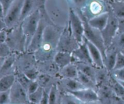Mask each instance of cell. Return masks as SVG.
<instances>
[{
    "mask_svg": "<svg viewBox=\"0 0 124 104\" xmlns=\"http://www.w3.org/2000/svg\"><path fill=\"white\" fill-rule=\"evenodd\" d=\"M109 16H110V10L108 12L101 13L96 16H94V18L88 20L87 22L93 28L102 31L107 24Z\"/></svg>",
    "mask_w": 124,
    "mask_h": 104,
    "instance_id": "ac0fdd59",
    "label": "cell"
},
{
    "mask_svg": "<svg viewBox=\"0 0 124 104\" xmlns=\"http://www.w3.org/2000/svg\"><path fill=\"white\" fill-rule=\"evenodd\" d=\"M24 1L15 0L12 4L4 17L1 18V29L10 30L21 24L20 19Z\"/></svg>",
    "mask_w": 124,
    "mask_h": 104,
    "instance_id": "3957f363",
    "label": "cell"
},
{
    "mask_svg": "<svg viewBox=\"0 0 124 104\" xmlns=\"http://www.w3.org/2000/svg\"><path fill=\"white\" fill-rule=\"evenodd\" d=\"M15 0H0L1 7V18H4L6 15L7 10L9 8L10 6L12 5Z\"/></svg>",
    "mask_w": 124,
    "mask_h": 104,
    "instance_id": "e575fe53",
    "label": "cell"
},
{
    "mask_svg": "<svg viewBox=\"0 0 124 104\" xmlns=\"http://www.w3.org/2000/svg\"><path fill=\"white\" fill-rule=\"evenodd\" d=\"M26 104H35V103H33V102H30L29 100V102H28Z\"/></svg>",
    "mask_w": 124,
    "mask_h": 104,
    "instance_id": "bcb514c9",
    "label": "cell"
},
{
    "mask_svg": "<svg viewBox=\"0 0 124 104\" xmlns=\"http://www.w3.org/2000/svg\"><path fill=\"white\" fill-rule=\"evenodd\" d=\"M110 10L109 4L101 0H89L85 7L78 14L84 21H88L94 16Z\"/></svg>",
    "mask_w": 124,
    "mask_h": 104,
    "instance_id": "5b68a950",
    "label": "cell"
},
{
    "mask_svg": "<svg viewBox=\"0 0 124 104\" xmlns=\"http://www.w3.org/2000/svg\"><path fill=\"white\" fill-rule=\"evenodd\" d=\"M13 53L14 52L6 42L0 43V58H6Z\"/></svg>",
    "mask_w": 124,
    "mask_h": 104,
    "instance_id": "d6a6232c",
    "label": "cell"
},
{
    "mask_svg": "<svg viewBox=\"0 0 124 104\" xmlns=\"http://www.w3.org/2000/svg\"><path fill=\"white\" fill-rule=\"evenodd\" d=\"M79 45L71 31L70 25L63 29L59 39L58 52H65L72 53Z\"/></svg>",
    "mask_w": 124,
    "mask_h": 104,
    "instance_id": "ba28073f",
    "label": "cell"
},
{
    "mask_svg": "<svg viewBox=\"0 0 124 104\" xmlns=\"http://www.w3.org/2000/svg\"><path fill=\"white\" fill-rule=\"evenodd\" d=\"M41 8L28 16L21 22L22 30L25 38V52L38 28L42 16Z\"/></svg>",
    "mask_w": 124,
    "mask_h": 104,
    "instance_id": "277c9868",
    "label": "cell"
},
{
    "mask_svg": "<svg viewBox=\"0 0 124 104\" xmlns=\"http://www.w3.org/2000/svg\"><path fill=\"white\" fill-rule=\"evenodd\" d=\"M43 0H25L21 16V22L28 16L40 9L43 6Z\"/></svg>",
    "mask_w": 124,
    "mask_h": 104,
    "instance_id": "9a60e30c",
    "label": "cell"
},
{
    "mask_svg": "<svg viewBox=\"0 0 124 104\" xmlns=\"http://www.w3.org/2000/svg\"><path fill=\"white\" fill-rule=\"evenodd\" d=\"M67 93L73 95L84 104L93 102L99 100V96L98 92L96 89L92 88H85L79 90L67 92Z\"/></svg>",
    "mask_w": 124,
    "mask_h": 104,
    "instance_id": "4fadbf2b",
    "label": "cell"
},
{
    "mask_svg": "<svg viewBox=\"0 0 124 104\" xmlns=\"http://www.w3.org/2000/svg\"><path fill=\"white\" fill-rule=\"evenodd\" d=\"M117 80V79H116ZM117 81H118L120 83H121V85H122V86H123V87L124 88V81H118V80H117Z\"/></svg>",
    "mask_w": 124,
    "mask_h": 104,
    "instance_id": "ee69618b",
    "label": "cell"
},
{
    "mask_svg": "<svg viewBox=\"0 0 124 104\" xmlns=\"http://www.w3.org/2000/svg\"><path fill=\"white\" fill-rule=\"evenodd\" d=\"M102 104V103L100 102V100L97 102H90V103H86V104Z\"/></svg>",
    "mask_w": 124,
    "mask_h": 104,
    "instance_id": "7bdbcfd3",
    "label": "cell"
},
{
    "mask_svg": "<svg viewBox=\"0 0 124 104\" xmlns=\"http://www.w3.org/2000/svg\"><path fill=\"white\" fill-rule=\"evenodd\" d=\"M77 79L86 88L96 89L98 87L96 83L92 79L79 70Z\"/></svg>",
    "mask_w": 124,
    "mask_h": 104,
    "instance_id": "484cf974",
    "label": "cell"
},
{
    "mask_svg": "<svg viewBox=\"0 0 124 104\" xmlns=\"http://www.w3.org/2000/svg\"><path fill=\"white\" fill-rule=\"evenodd\" d=\"M44 89L45 88L44 87L40 86L36 91L31 93V94H29L28 95V97H29V101L35 103L36 104H39V103L41 101V99L42 97Z\"/></svg>",
    "mask_w": 124,
    "mask_h": 104,
    "instance_id": "f546056e",
    "label": "cell"
},
{
    "mask_svg": "<svg viewBox=\"0 0 124 104\" xmlns=\"http://www.w3.org/2000/svg\"><path fill=\"white\" fill-rule=\"evenodd\" d=\"M61 82L65 89L64 92L74 91L86 88L77 79H62Z\"/></svg>",
    "mask_w": 124,
    "mask_h": 104,
    "instance_id": "7402d4cb",
    "label": "cell"
},
{
    "mask_svg": "<svg viewBox=\"0 0 124 104\" xmlns=\"http://www.w3.org/2000/svg\"><path fill=\"white\" fill-rule=\"evenodd\" d=\"M59 88L56 84H53L49 89L48 104H59L60 96L59 94Z\"/></svg>",
    "mask_w": 124,
    "mask_h": 104,
    "instance_id": "4316f807",
    "label": "cell"
},
{
    "mask_svg": "<svg viewBox=\"0 0 124 104\" xmlns=\"http://www.w3.org/2000/svg\"><path fill=\"white\" fill-rule=\"evenodd\" d=\"M63 29L50 23L45 28L40 48L33 53L36 61L45 62L53 60L58 52L59 39Z\"/></svg>",
    "mask_w": 124,
    "mask_h": 104,
    "instance_id": "6da1fadb",
    "label": "cell"
},
{
    "mask_svg": "<svg viewBox=\"0 0 124 104\" xmlns=\"http://www.w3.org/2000/svg\"><path fill=\"white\" fill-rule=\"evenodd\" d=\"M53 61L60 70L69 64L75 63L76 60L73 56L72 53L58 52L53 58Z\"/></svg>",
    "mask_w": 124,
    "mask_h": 104,
    "instance_id": "e0dca14e",
    "label": "cell"
},
{
    "mask_svg": "<svg viewBox=\"0 0 124 104\" xmlns=\"http://www.w3.org/2000/svg\"><path fill=\"white\" fill-rule=\"evenodd\" d=\"M23 73L26 75V76L29 79L32 81H37V79L39 77V76L38 71L35 67L29 69V70L24 71Z\"/></svg>",
    "mask_w": 124,
    "mask_h": 104,
    "instance_id": "d590c367",
    "label": "cell"
},
{
    "mask_svg": "<svg viewBox=\"0 0 124 104\" xmlns=\"http://www.w3.org/2000/svg\"><path fill=\"white\" fill-rule=\"evenodd\" d=\"M117 52L118 51L112 46H110L107 49L106 56L104 59V63L105 68L109 72H111L113 70L116 63Z\"/></svg>",
    "mask_w": 124,
    "mask_h": 104,
    "instance_id": "ffe728a7",
    "label": "cell"
},
{
    "mask_svg": "<svg viewBox=\"0 0 124 104\" xmlns=\"http://www.w3.org/2000/svg\"><path fill=\"white\" fill-rule=\"evenodd\" d=\"M108 4L110 10L116 18H124V1L111 0Z\"/></svg>",
    "mask_w": 124,
    "mask_h": 104,
    "instance_id": "cb8c5ba5",
    "label": "cell"
},
{
    "mask_svg": "<svg viewBox=\"0 0 124 104\" xmlns=\"http://www.w3.org/2000/svg\"><path fill=\"white\" fill-rule=\"evenodd\" d=\"M84 37L96 46L102 54L103 59L106 56L107 48L103 38L102 32L100 30L93 28L88 24L87 21H84Z\"/></svg>",
    "mask_w": 124,
    "mask_h": 104,
    "instance_id": "52a82bcc",
    "label": "cell"
},
{
    "mask_svg": "<svg viewBox=\"0 0 124 104\" xmlns=\"http://www.w3.org/2000/svg\"><path fill=\"white\" fill-rule=\"evenodd\" d=\"M10 90L0 92V104H10Z\"/></svg>",
    "mask_w": 124,
    "mask_h": 104,
    "instance_id": "8d00e7d4",
    "label": "cell"
},
{
    "mask_svg": "<svg viewBox=\"0 0 124 104\" xmlns=\"http://www.w3.org/2000/svg\"><path fill=\"white\" fill-rule=\"evenodd\" d=\"M111 76L118 81H124V68L112 71Z\"/></svg>",
    "mask_w": 124,
    "mask_h": 104,
    "instance_id": "74e56055",
    "label": "cell"
},
{
    "mask_svg": "<svg viewBox=\"0 0 124 104\" xmlns=\"http://www.w3.org/2000/svg\"><path fill=\"white\" fill-rule=\"evenodd\" d=\"M6 42L14 53L25 52V38L21 24L13 29L8 30V36Z\"/></svg>",
    "mask_w": 124,
    "mask_h": 104,
    "instance_id": "8992f818",
    "label": "cell"
},
{
    "mask_svg": "<svg viewBox=\"0 0 124 104\" xmlns=\"http://www.w3.org/2000/svg\"><path fill=\"white\" fill-rule=\"evenodd\" d=\"M124 68V54L121 51L117 52L116 63L113 71Z\"/></svg>",
    "mask_w": 124,
    "mask_h": 104,
    "instance_id": "836d02e7",
    "label": "cell"
},
{
    "mask_svg": "<svg viewBox=\"0 0 124 104\" xmlns=\"http://www.w3.org/2000/svg\"><path fill=\"white\" fill-rule=\"evenodd\" d=\"M72 54L76 60L75 62L85 63L94 66L85 37L83 42L80 44L79 47L72 52Z\"/></svg>",
    "mask_w": 124,
    "mask_h": 104,
    "instance_id": "5bb4252c",
    "label": "cell"
},
{
    "mask_svg": "<svg viewBox=\"0 0 124 104\" xmlns=\"http://www.w3.org/2000/svg\"><path fill=\"white\" fill-rule=\"evenodd\" d=\"M48 97H49V90L47 91L45 89L42 99L39 104H48Z\"/></svg>",
    "mask_w": 124,
    "mask_h": 104,
    "instance_id": "60d3db41",
    "label": "cell"
},
{
    "mask_svg": "<svg viewBox=\"0 0 124 104\" xmlns=\"http://www.w3.org/2000/svg\"><path fill=\"white\" fill-rule=\"evenodd\" d=\"M39 87H40V85L37 81H31V82L30 83V84H29V87H28V88H27V93H28V95L36 91L38 89Z\"/></svg>",
    "mask_w": 124,
    "mask_h": 104,
    "instance_id": "f35d334b",
    "label": "cell"
},
{
    "mask_svg": "<svg viewBox=\"0 0 124 104\" xmlns=\"http://www.w3.org/2000/svg\"><path fill=\"white\" fill-rule=\"evenodd\" d=\"M0 59H0L1 76L10 74V71L13 69L16 62L17 56L16 54V53H13L12 54L6 58H0Z\"/></svg>",
    "mask_w": 124,
    "mask_h": 104,
    "instance_id": "d6986e66",
    "label": "cell"
},
{
    "mask_svg": "<svg viewBox=\"0 0 124 104\" xmlns=\"http://www.w3.org/2000/svg\"><path fill=\"white\" fill-rule=\"evenodd\" d=\"M16 80L21 83L22 86L25 88L26 90H27L28 87H29V84H30V82L32 81L29 79L26 76V75L23 72H18L16 74Z\"/></svg>",
    "mask_w": 124,
    "mask_h": 104,
    "instance_id": "1f68e13d",
    "label": "cell"
},
{
    "mask_svg": "<svg viewBox=\"0 0 124 104\" xmlns=\"http://www.w3.org/2000/svg\"><path fill=\"white\" fill-rule=\"evenodd\" d=\"M101 1H104V2H107V3L109 4L110 2V1H111V0H101Z\"/></svg>",
    "mask_w": 124,
    "mask_h": 104,
    "instance_id": "f6af8a7d",
    "label": "cell"
},
{
    "mask_svg": "<svg viewBox=\"0 0 124 104\" xmlns=\"http://www.w3.org/2000/svg\"><path fill=\"white\" fill-rule=\"evenodd\" d=\"M118 30V18H116L110 10V16L107 24L101 31L107 49L111 45Z\"/></svg>",
    "mask_w": 124,
    "mask_h": 104,
    "instance_id": "30bf717a",
    "label": "cell"
},
{
    "mask_svg": "<svg viewBox=\"0 0 124 104\" xmlns=\"http://www.w3.org/2000/svg\"><path fill=\"white\" fill-rule=\"evenodd\" d=\"M42 8L50 22L64 29L69 24L71 7L68 0H44Z\"/></svg>",
    "mask_w": 124,
    "mask_h": 104,
    "instance_id": "7a4b0ae2",
    "label": "cell"
},
{
    "mask_svg": "<svg viewBox=\"0 0 124 104\" xmlns=\"http://www.w3.org/2000/svg\"><path fill=\"white\" fill-rule=\"evenodd\" d=\"M16 80V75L13 73L7 74L1 76L0 79V92L10 90Z\"/></svg>",
    "mask_w": 124,
    "mask_h": 104,
    "instance_id": "603a6c76",
    "label": "cell"
},
{
    "mask_svg": "<svg viewBox=\"0 0 124 104\" xmlns=\"http://www.w3.org/2000/svg\"><path fill=\"white\" fill-rule=\"evenodd\" d=\"M43 1H44V0H43Z\"/></svg>",
    "mask_w": 124,
    "mask_h": 104,
    "instance_id": "681fc988",
    "label": "cell"
},
{
    "mask_svg": "<svg viewBox=\"0 0 124 104\" xmlns=\"http://www.w3.org/2000/svg\"><path fill=\"white\" fill-rule=\"evenodd\" d=\"M41 9H42V16H41V20H40L38 28L34 35L33 37L29 44V47L25 52L34 53L40 48L41 43H42V38H43L45 28L48 24L51 23L46 16V13L42 8V7Z\"/></svg>",
    "mask_w": 124,
    "mask_h": 104,
    "instance_id": "9c48e42d",
    "label": "cell"
},
{
    "mask_svg": "<svg viewBox=\"0 0 124 104\" xmlns=\"http://www.w3.org/2000/svg\"><path fill=\"white\" fill-rule=\"evenodd\" d=\"M79 70L75 63L69 64L59 70V74L62 79H77Z\"/></svg>",
    "mask_w": 124,
    "mask_h": 104,
    "instance_id": "44dd1931",
    "label": "cell"
},
{
    "mask_svg": "<svg viewBox=\"0 0 124 104\" xmlns=\"http://www.w3.org/2000/svg\"><path fill=\"white\" fill-rule=\"evenodd\" d=\"M59 104H84L70 93L64 92L60 96Z\"/></svg>",
    "mask_w": 124,
    "mask_h": 104,
    "instance_id": "83f0119b",
    "label": "cell"
},
{
    "mask_svg": "<svg viewBox=\"0 0 124 104\" xmlns=\"http://www.w3.org/2000/svg\"><path fill=\"white\" fill-rule=\"evenodd\" d=\"M119 1H124V0H119Z\"/></svg>",
    "mask_w": 124,
    "mask_h": 104,
    "instance_id": "c3c4849f",
    "label": "cell"
},
{
    "mask_svg": "<svg viewBox=\"0 0 124 104\" xmlns=\"http://www.w3.org/2000/svg\"><path fill=\"white\" fill-rule=\"evenodd\" d=\"M110 46H112L118 52L124 49V33H117Z\"/></svg>",
    "mask_w": 124,
    "mask_h": 104,
    "instance_id": "4dcf8cb0",
    "label": "cell"
},
{
    "mask_svg": "<svg viewBox=\"0 0 124 104\" xmlns=\"http://www.w3.org/2000/svg\"><path fill=\"white\" fill-rule=\"evenodd\" d=\"M69 25L75 39L79 44L84 40V24L80 16L71 8Z\"/></svg>",
    "mask_w": 124,
    "mask_h": 104,
    "instance_id": "8fae6325",
    "label": "cell"
},
{
    "mask_svg": "<svg viewBox=\"0 0 124 104\" xmlns=\"http://www.w3.org/2000/svg\"><path fill=\"white\" fill-rule=\"evenodd\" d=\"M117 33H124V18L118 19V30Z\"/></svg>",
    "mask_w": 124,
    "mask_h": 104,
    "instance_id": "b9f144b4",
    "label": "cell"
},
{
    "mask_svg": "<svg viewBox=\"0 0 124 104\" xmlns=\"http://www.w3.org/2000/svg\"><path fill=\"white\" fill-rule=\"evenodd\" d=\"M85 41L87 45H88L90 54L94 66L98 68H105V66H104L102 54L99 48L92 42L88 41L86 38Z\"/></svg>",
    "mask_w": 124,
    "mask_h": 104,
    "instance_id": "2e32d148",
    "label": "cell"
},
{
    "mask_svg": "<svg viewBox=\"0 0 124 104\" xmlns=\"http://www.w3.org/2000/svg\"><path fill=\"white\" fill-rule=\"evenodd\" d=\"M121 52H122V53H124V49H123V50H121Z\"/></svg>",
    "mask_w": 124,
    "mask_h": 104,
    "instance_id": "7dc6e473",
    "label": "cell"
},
{
    "mask_svg": "<svg viewBox=\"0 0 124 104\" xmlns=\"http://www.w3.org/2000/svg\"><path fill=\"white\" fill-rule=\"evenodd\" d=\"M113 81L111 84V88H112L113 91L115 93L116 96L121 100H124V88L123 86L112 76Z\"/></svg>",
    "mask_w": 124,
    "mask_h": 104,
    "instance_id": "f1b7e54d",
    "label": "cell"
},
{
    "mask_svg": "<svg viewBox=\"0 0 124 104\" xmlns=\"http://www.w3.org/2000/svg\"><path fill=\"white\" fill-rule=\"evenodd\" d=\"M75 64L77 65L78 68L80 71H81L84 74L90 77L96 83V67L92 65L85 64V63L79 62H75Z\"/></svg>",
    "mask_w": 124,
    "mask_h": 104,
    "instance_id": "d4e9b609",
    "label": "cell"
},
{
    "mask_svg": "<svg viewBox=\"0 0 124 104\" xmlns=\"http://www.w3.org/2000/svg\"><path fill=\"white\" fill-rule=\"evenodd\" d=\"M10 91V104H26L29 102L27 91L17 80Z\"/></svg>",
    "mask_w": 124,
    "mask_h": 104,
    "instance_id": "7c38bea8",
    "label": "cell"
},
{
    "mask_svg": "<svg viewBox=\"0 0 124 104\" xmlns=\"http://www.w3.org/2000/svg\"><path fill=\"white\" fill-rule=\"evenodd\" d=\"M8 36V30L6 29H1L0 31V43H4L7 41Z\"/></svg>",
    "mask_w": 124,
    "mask_h": 104,
    "instance_id": "ab89813d",
    "label": "cell"
}]
</instances>
